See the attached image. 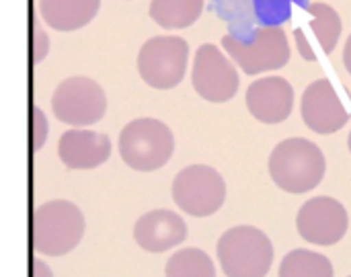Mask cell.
<instances>
[{
    "label": "cell",
    "instance_id": "6da1fadb",
    "mask_svg": "<svg viewBox=\"0 0 351 277\" xmlns=\"http://www.w3.org/2000/svg\"><path fill=\"white\" fill-rule=\"evenodd\" d=\"M267 169L282 191L300 195L321 185L327 160L315 142L306 138H288L271 150Z\"/></svg>",
    "mask_w": 351,
    "mask_h": 277
},
{
    "label": "cell",
    "instance_id": "7a4b0ae2",
    "mask_svg": "<svg viewBox=\"0 0 351 277\" xmlns=\"http://www.w3.org/2000/svg\"><path fill=\"white\" fill-rule=\"evenodd\" d=\"M84 216L66 200H51L35 210L33 247L39 255L62 257L72 253L84 237Z\"/></svg>",
    "mask_w": 351,
    "mask_h": 277
},
{
    "label": "cell",
    "instance_id": "3957f363",
    "mask_svg": "<svg viewBox=\"0 0 351 277\" xmlns=\"http://www.w3.org/2000/svg\"><path fill=\"white\" fill-rule=\"evenodd\" d=\"M175 152V136L167 123L154 117L130 121L119 134V156L140 173L162 169Z\"/></svg>",
    "mask_w": 351,
    "mask_h": 277
},
{
    "label": "cell",
    "instance_id": "277c9868",
    "mask_svg": "<svg viewBox=\"0 0 351 277\" xmlns=\"http://www.w3.org/2000/svg\"><path fill=\"white\" fill-rule=\"evenodd\" d=\"M216 255L226 277H265L274 263V245L255 226H234L220 237Z\"/></svg>",
    "mask_w": 351,
    "mask_h": 277
},
{
    "label": "cell",
    "instance_id": "5b68a950",
    "mask_svg": "<svg viewBox=\"0 0 351 277\" xmlns=\"http://www.w3.org/2000/svg\"><path fill=\"white\" fill-rule=\"evenodd\" d=\"M222 47L249 76L280 70L290 62V43L280 25L257 27L251 37H237L228 33L222 37Z\"/></svg>",
    "mask_w": 351,
    "mask_h": 277
},
{
    "label": "cell",
    "instance_id": "8992f818",
    "mask_svg": "<svg viewBox=\"0 0 351 277\" xmlns=\"http://www.w3.org/2000/svg\"><path fill=\"white\" fill-rule=\"evenodd\" d=\"M189 45L177 35H158L148 39L138 53V72L142 80L156 88L169 91L181 84L187 74Z\"/></svg>",
    "mask_w": 351,
    "mask_h": 277
},
{
    "label": "cell",
    "instance_id": "52a82bcc",
    "mask_svg": "<svg viewBox=\"0 0 351 277\" xmlns=\"http://www.w3.org/2000/svg\"><path fill=\"white\" fill-rule=\"evenodd\" d=\"M51 111L62 123L86 128L105 117L107 95L97 80L88 76H70L58 84L51 97Z\"/></svg>",
    "mask_w": 351,
    "mask_h": 277
},
{
    "label": "cell",
    "instance_id": "ba28073f",
    "mask_svg": "<svg viewBox=\"0 0 351 277\" xmlns=\"http://www.w3.org/2000/svg\"><path fill=\"white\" fill-rule=\"evenodd\" d=\"M173 200L181 212L193 218H208L224 206L226 183L216 169L191 165L175 177Z\"/></svg>",
    "mask_w": 351,
    "mask_h": 277
},
{
    "label": "cell",
    "instance_id": "9c48e42d",
    "mask_svg": "<svg viewBox=\"0 0 351 277\" xmlns=\"http://www.w3.org/2000/svg\"><path fill=\"white\" fill-rule=\"evenodd\" d=\"M191 82L195 93L210 103L230 101L241 86L234 64L214 43H204L197 47L193 58Z\"/></svg>",
    "mask_w": 351,
    "mask_h": 277
},
{
    "label": "cell",
    "instance_id": "30bf717a",
    "mask_svg": "<svg viewBox=\"0 0 351 277\" xmlns=\"http://www.w3.org/2000/svg\"><path fill=\"white\" fill-rule=\"evenodd\" d=\"M296 228L306 243L331 247L346 237L350 228V216L341 202L325 195L313 197L298 210Z\"/></svg>",
    "mask_w": 351,
    "mask_h": 277
},
{
    "label": "cell",
    "instance_id": "8fae6325",
    "mask_svg": "<svg viewBox=\"0 0 351 277\" xmlns=\"http://www.w3.org/2000/svg\"><path fill=\"white\" fill-rule=\"evenodd\" d=\"M302 119L317 134H335L350 121V113L343 107L333 82L319 78L308 84L302 95Z\"/></svg>",
    "mask_w": 351,
    "mask_h": 277
},
{
    "label": "cell",
    "instance_id": "7c38bea8",
    "mask_svg": "<svg viewBox=\"0 0 351 277\" xmlns=\"http://www.w3.org/2000/svg\"><path fill=\"white\" fill-rule=\"evenodd\" d=\"M249 113L261 123H282L292 115L294 109V88L282 76H265L247 88Z\"/></svg>",
    "mask_w": 351,
    "mask_h": 277
},
{
    "label": "cell",
    "instance_id": "4fadbf2b",
    "mask_svg": "<svg viewBox=\"0 0 351 277\" xmlns=\"http://www.w3.org/2000/svg\"><path fill=\"white\" fill-rule=\"evenodd\" d=\"M58 156L72 171H93L109 160L111 140L105 134L74 128L60 136Z\"/></svg>",
    "mask_w": 351,
    "mask_h": 277
},
{
    "label": "cell",
    "instance_id": "5bb4252c",
    "mask_svg": "<svg viewBox=\"0 0 351 277\" xmlns=\"http://www.w3.org/2000/svg\"><path fill=\"white\" fill-rule=\"evenodd\" d=\"M134 239L148 253H167L187 239V224L171 210H152L136 222Z\"/></svg>",
    "mask_w": 351,
    "mask_h": 277
},
{
    "label": "cell",
    "instance_id": "9a60e30c",
    "mask_svg": "<svg viewBox=\"0 0 351 277\" xmlns=\"http://www.w3.org/2000/svg\"><path fill=\"white\" fill-rule=\"evenodd\" d=\"M101 0H39V14L56 31H78L99 12Z\"/></svg>",
    "mask_w": 351,
    "mask_h": 277
},
{
    "label": "cell",
    "instance_id": "2e32d148",
    "mask_svg": "<svg viewBox=\"0 0 351 277\" xmlns=\"http://www.w3.org/2000/svg\"><path fill=\"white\" fill-rule=\"evenodd\" d=\"M204 10V0H152L150 19L162 29H187Z\"/></svg>",
    "mask_w": 351,
    "mask_h": 277
},
{
    "label": "cell",
    "instance_id": "e0dca14e",
    "mask_svg": "<svg viewBox=\"0 0 351 277\" xmlns=\"http://www.w3.org/2000/svg\"><path fill=\"white\" fill-rule=\"evenodd\" d=\"M280 277H333V263L321 253L294 249L282 259Z\"/></svg>",
    "mask_w": 351,
    "mask_h": 277
},
{
    "label": "cell",
    "instance_id": "ac0fdd59",
    "mask_svg": "<svg viewBox=\"0 0 351 277\" xmlns=\"http://www.w3.org/2000/svg\"><path fill=\"white\" fill-rule=\"evenodd\" d=\"M306 10L313 14L311 29H313V35L317 37L321 49L325 53H333V49L337 47V41L341 37V29H343L341 16L337 14V10H333L325 2H313V4H308Z\"/></svg>",
    "mask_w": 351,
    "mask_h": 277
},
{
    "label": "cell",
    "instance_id": "d6986e66",
    "mask_svg": "<svg viewBox=\"0 0 351 277\" xmlns=\"http://www.w3.org/2000/svg\"><path fill=\"white\" fill-rule=\"evenodd\" d=\"M167 277H216L214 261L202 249H181L167 261Z\"/></svg>",
    "mask_w": 351,
    "mask_h": 277
},
{
    "label": "cell",
    "instance_id": "ffe728a7",
    "mask_svg": "<svg viewBox=\"0 0 351 277\" xmlns=\"http://www.w3.org/2000/svg\"><path fill=\"white\" fill-rule=\"evenodd\" d=\"M47 132H49V125H47L45 113L39 107H33V138H35L33 148L35 150H41L43 148V144L47 140Z\"/></svg>",
    "mask_w": 351,
    "mask_h": 277
},
{
    "label": "cell",
    "instance_id": "44dd1931",
    "mask_svg": "<svg viewBox=\"0 0 351 277\" xmlns=\"http://www.w3.org/2000/svg\"><path fill=\"white\" fill-rule=\"evenodd\" d=\"M49 51V37L45 35L39 21H35V62H43Z\"/></svg>",
    "mask_w": 351,
    "mask_h": 277
},
{
    "label": "cell",
    "instance_id": "7402d4cb",
    "mask_svg": "<svg viewBox=\"0 0 351 277\" xmlns=\"http://www.w3.org/2000/svg\"><path fill=\"white\" fill-rule=\"evenodd\" d=\"M33 277H53V272H51V267L45 261L35 259L33 261Z\"/></svg>",
    "mask_w": 351,
    "mask_h": 277
},
{
    "label": "cell",
    "instance_id": "603a6c76",
    "mask_svg": "<svg viewBox=\"0 0 351 277\" xmlns=\"http://www.w3.org/2000/svg\"><path fill=\"white\" fill-rule=\"evenodd\" d=\"M343 64H346V70L351 74V35L346 41V49H343Z\"/></svg>",
    "mask_w": 351,
    "mask_h": 277
},
{
    "label": "cell",
    "instance_id": "cb8c5ba5",
    "mask_svg": "<svg viewBox=\"0 0 351 277\" xmlns=\"http://www.w3.org/2000/svg\"><path fill=\"white\" fill-rule=\"evenodd\" d=\"M348 146H350V152H351V132H350V138H348Z\"/></svg>",
    "mask_w": 351,
    "mask_h": 277
},
{
    "label": "cell",
    "instance_id": "d4e9b609",
    "mask_svg": "<svg viewBox=\"0 0 351 277\" xmlns=\"http://www.w3.org/2000/svg\"><path fill=\"white\" fill-rule=\"evenodd\" d=\"M350 277H351V276H350Z\"/></svg>",
    "mask_w": 351,
    "mask_h": 277
}]
</instances>
